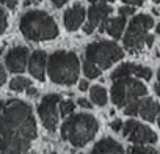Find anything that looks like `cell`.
<instances>
[{"label":"cell","instance_id":"1","mask_svg":"<svg viewBox=\"0 0 160 154\" xmlns=\"http://www.w3.org/2000/svg\"><path fill=\"white\" fill-rule=\"evenodd\" d=\"M36 135L32 107L19 99L5 104L0 115V154H32Z\"/></svg>","mask_w":160,"mask_h":154},{"label":"cell","instance_id":"2","mask_svg":"<svg viewBox=\"0 0 160 154\" xmlns=\"http://www.w3.org/2000/svg\"><path fill=\"white\" fill-rule=\"evenodd\" d=\"M19 28L22 35L30 41H46L58 36L57 22L50 14L41 10L27 11L19 22Z\"/></svg>","mask_w":160,"mask_h":154},{"label":"cell","instance_id":"3","mask_svg":"<svg viewBox=\"0 0 160 154\" xmlns=\"http://www.w3.org/2000/svg\"><path fill=\"white\" fill-rule=\"evenodd\" d=\"M98 129H99V124L93 115L77 113L63 123L61 137L63 140L69 141L72 146L82 148L94 138Z\"/></svg>","mask_w":160,"mask_h":154},{"label":"cell","instance_id":"4","mask_svg":"<svg viewBox=\"0 0 160 154\" xmlns=\"http://www.w3.org/2000/svg\"><path fill=\"white\" fill-rule=\"evenodd\" d=\"M78 58L74 52L58 50L49 57L47 74L50 80L58 85H72L78 79Z\"/></svg>","mask_w":160,"mask_h":154},{"label":"cell","instance_id":"5","mask_svg":"<svg viewBox=\"0 0 160 154\" xmlns=\"http://www.w3.org/2000/svg\"><path fill=\"white\" fill-rule=\"evenodd\" d=\"M124 57L122 49L113 41H99L93 43L85 50V58L101 69H108L115 61H119Z\"/></svg>","mask_w":160,"mask_h":154},{"label":"cell","instance_id":"6","mask_svg":"<svg viewBox=\"0 0 160 154\" xmlns=\"http://www.w3.org/2000/svg\"><path fill=\"white\" fill-rule=\"evenodd\" d=\"M146 93H148V90L140 80L132 79V75H127V77H121V79L113 80L112 101L116 107H124L130 101L138 99V98L144 96Z\"/></svg>","mask_w":160,"mask_h":154},{"label":"cell","instance_id":"7","mask_svg":"<svg viewBox=\"0 0 160 154\" xmlns=\"http://www.w3.org/2000/svg\"><path fill=\"white\" fill-rule=\"evenodd\" d=\"M154 27V19L148 14H138L135 16L130 24L129 28L124 35V47L129 52H138L143 49V46L146 44V38H148V32L149 28Z\"/></svg>","mask_w":160,"mask_h":154},{"label":"cell","instance_id":"8","mask_svg":"<svg viewBox=\"0 0 160 154\" xmlns=\"http://www.w3.org/2000/svg\"><path fill=\"white\" fill-rule=\"evenodd\" d=\"M61 101L60 95H46L38 105V113L41 116V121L44 127L49 132H55L58 124V113H57V104Z\"/></svg>","mask_w":160,"mask_h":154},{"label":"cell","instance_id":"9","mask_svg":"<svg viewBox=\"0 0 160 154\" xmlns=\"http://www.w3.org/2000/svg\"><path fill=\"white\" fill-rule=\"evenodd\" d=\"M112 13V7L107 3H94L88 10V24H85L83 32L93 33L94 28H99V32H107V22L108 16Z\"/></svg>","mask_w":160,"mask_h":154},{"label":"cell","instance_id":"10","mask_svg":"<svg viewBox=\"0 0 160 154\" xmlns=\"http://www.w3.org/2000/svg\"><path fill=\"white\" fill-rule=\"evenodd\" d=\"M122 134L135 145H141V143H155L157 141V135L154 131H151L148 126L135 121V120H129L127 123L122 124Z\"/></svg>","mask_w":160,"mask_h":154},{"label":"cell","instance_id":"11","mask_svg":"<svg viewBox=\"0 0 160 154\" xmlns=\"http://www.w3.org/2000/svg\"><path fill=\"white\" fill-rule=\"evenodd\" d=\"M27 60H28V49L18 46V47H13L7 54L5 63L11 72H24L27 66Z\"/></svg>","mask_w":160,"mask_h":154},{"label":"cell","instance_id":"12","mask_svg":"<svg viewBox=\"0 0 160 154\" xmlns=\"http://www.w3.org/2000/svg\"><path fill=\"white\" fill-rule=\"evenodd\" d=\"M46 61H47V54L42 50H36L32 54L30 60H28V71L30 74L38 80H44L46 75Z\"/></svg>","mask_w":160,"mask_h":154},{"label":"cell","instance_id":"13","mask_svg":"<svg viewBox=\"0 0 160 154\" xmlns=\"http://www.w3.org/2000/svg\"><path fill=\"white\" fill-rule=\"evenodd\" d=\"M83 21H85V8L80 3H75L72 8L64 11V25L69 32L77 30L83 24Z\"/></svg>","mask_w":160,"mask_h":154},{"label":"cell","instance_id":"14","mask_svg":"<svg viewBox=\"0 0 160 154\" xmlns=\"http://www.w3.org/2000/svg\"><path fill=\"white\" fill-rule=\"evenodd\" d=\"M90 154H124V152H122V146L116 140L107 137L98 141Z\"/></svg>","mask_w":160,"mask_h":154},{"label":"cell","instance_id":"15","mask_svg":"<svg viewBox=\"0 0 160 154\" xmlns=\"http://www.w3.org/2000/svg\"><path fill=\"white\" fill-rule=\"evenodd\" d=\"M158 112H160V105H158L154 99L146 98V99L141 101V105H140V115H141L143 120L152 123V121H155V116L158 115Z\"/></svg>","mask_w":160,"mask_h":154},{"label":"cell","instance_id":"16","mask_svg":"<svg viewBox=\"0 0 160 154\" xmlns=\"http://www.w3.org/2000/svg\"><path fill=\"white\" fill-rule=\"evenodd\" d=\"M124 27H126V16H121V14H119V18H113V19H110L107 22V32L115 39L121 38Z\"/></svg>","mask_w":160,"mask_h":154},{"label":"cell","instance_id":"17","mask_svg":"<svg viewBox=\"0 0 160 154\" xmlns=\"http://www.w3.org/2000/svg\"><path fill=\"white\" fill-rule=\"evenodd\" d=\"M90 95H91V101L94 104H98V105H105L107 104V91H105L104 87H98V85L91 87Z\"/></svg>","mask_w":160,"mask_h":154},{"label":"cell","instance_id":"18","mask_svg":"<svg viewBox=\"0 0 160 154\" xmlns=\"http://www.w3.org/2000/svg\"><path fill=\"white\" fill-rule=\"evenodd\" d=\"M133 68H135L133 63H126V64L119 66V68L112 74V80L121 79V77H127V75H133Z\"/></svg>","mask_w":160,"mask_h":154},{"label":"cell","instance_id":"19","mask_svg":"<svg viewBox=\"0 0 160 154\" xmlns=\"http://www.w3.org/2000/svg\"><path fill=\"white\" fill-rule=\"evenodd\" d=\"M30 85H32V82H30V79H27V77H14V79L10 82V88L13 91H24Z\"/></svg>","mask_w":160,"mask_h":154},{"label":"cell","instance_id":"20","mask_svg":"<svg viewBox=\"0 0 160 154\" xmlns=\"http://www.w3.org/2000/svg\"><path fill=\"white\" fill-rule=\"evenodd\" d=\"M83 72H85V75L88 77V79H94V77H99L101 75V69L94 63H91L88 60L83 63Z\"/></svg>","mask_w":160,"mask_h":154},{"label":"cell","instance_id":"21","mask_svg":"<svg viewBox=\"0 0 160 154\" xmlns=\"http://www.w3.org/2000/svg\"><path fill=\"white\" fill-rule=\"evenodd\" d=\"M140 105H141V99L140 98L138 99H133V101H130L129 104L124 105V113L126 115H130V116H135V115L140 113Z\"/></svg>","mask_w":160,"mask_h":154},{"label":"cell","instance_id":"22","mask_svg":"<svg viewBox=\"0 0 160 154\" xmlns=\"http://www.w3.org/2000/svg\"><path fill=\"white\" fill-rule=\"evenodd\" d=\"M133 74H135L137 77H140V79H146V80H149V79H151V75H152V71H151L149 68H146V66L135 64V68H133Z\"/></svg>","mask_w":160,"mask_h":154},{"label":"cell","instance_id":"23","mask_svg":"<svg viewBox=\"0 0 160 154\" xmlns=\"http://www.w3.org/2000/svg\"><path fill=\"white\" fill-rule=\"evenodd\" d=\"M129 154H157V152H155L154 148H148V146H140V145H137V146H132V148L129 149Z\"/></svg>","mask_w":160,"mask_h":154},{"label":"cell","instance_id":"24","mask_svg":"<svg viewBox=\"0 0 160 154\" xmlns=\"http://www.w3.org/2000/svg\"><path fill=\"white\" fill-rule=\"evenodd\" d=\"M74 107H75V105L72 104V101H64V102L60 101V113H61L63 116L72 113V112H74Z\"/></svg>","mask_w":160,"mask_h":154},{"label":"cell","instance_id":"25","mask_svg":"<svg viewBox=\"0 0 160 154\" xmlns=\"http://www.w3.org/2000/svg\"><path fill=\"white\" fill-rule=\"evenodd\" d=\"M7 25H8V21H7V13L0 8V35H2L5 30H7Z\"/></svg>","mask_w":160,"mask_h":154},{"label":"cell","instance_id":"26","mask_svg":"<svg viewBox=\"0 0 160 154\" xmlns=\"http://www.w3.org/2000/svg\"><path fill=\"white\" fill-rule=\"evenodd\" d=\"M135 13V8L133 7H121L119 8V14L121 16H132Z\"/></svg>","mask_w":160,"mask_h":154},{"label":"cell","instance_id":"27","mask_svg":"<svg viewBox=\"0 0 160 154\" xmlns=\"http://www.w3.org/2000/svg\"><path fill=\"white\" fill-rule=\"evenodd\" d=\"M0 3H3V5H7L8 8L14 10L16 5H18V0H0Z\"/></svg>","mask_w":160,"mask_h":154},{"label":"cell","instance_id":"28","mask_svg":"<svg viewBox=\"0 0 160 154\" xmlns=\"http://www.w3.org/2000/svg\"><path fill=\"white\" fill-rule=\"evenodd\" d=\"M77 104H78L80 107H85V109H91V107H93V104H90L85 98H80V99L77 101Z\"/></svg>","mask_w":160,"mask_h":154},{"label":"cell","instance_id":"29","mask_svg":"<svg viewBox=\"0 0 160 154\" xmlns=\"http://www.w3.org/2000/svg\"><path fill=\"white\" fill-rule=\"evenodd\" d=\"M110 127H112L115 132H118V131H121V129H122V121H121V120H116V121H113V123H112V126H110Z\"/></svg>","mask_w":160,"mask_h":154},{"label":"cell","instance_id":"30","mask_svg":"<svg viewBox=\"0 0 160 154\" xmlns=\"http://www.w3.org/2000/svg\"><path fill=\"white\" fill-rule=\"evenodd\" d=\"M5 82H7V72H5L3 66L0 64V87H2V85H3Z\"/></svg>","mask_w":160,"mask_h":154},{"label":"cell","instance_id":"31","mask_svg":"<svg viewBox=\"0 0 160 154\" xmlns=\"http://www.w3.org/2000/svg\"><path fill=\"white\" fill-rule=\"evenodd\" d=\"M124 3H129V5H133V7H138V5H143L144 0H122Z\"/></svg>","mask_w":160,"mask_h":154},{"label":"cell","instance_id":"32","mask_svg":"<svg viewBox=\"0 0 160 154\" xmlns=\"http://www.w3.org/2000/svg\"><path fill=\"white\" fill-rule=\"evenodd\" d=\"M78 88L82 90V91H85V90H88V82L83 79V80H80V84H78Z\"/></svg>","mask_w":160,"mask_h":154},{"label":"cell","instance_id":"33","mask_svg":"<svg viewBox=\"0 0 160 154\" xmlns=\"http://www.w3.org/2000/svg\"><path fill=\"white\" fill-rule=\"evenodd\" d=\"M66 2H69V0H52V3H53L55 7H58V8H60V7H63Z\"/></svg>","mask_w":160,"mask_h":154},{"label":"cell","instance_id":"34","mask_svg":"<svg viewBox=\"0 0 160 154\" xmlns=\"http://www.w3.org/2000/svg\"><path fill=\"white\" fill-rule=\"evenodd\" d=\"M27 90H28V91H27V95H28V96H36V95H38V90H36V88H33L32 85H30Z\"/></svg>","mask_w":160,"mask_h":154},{"label":"cell","instance_id":"35","mask_svg":"<svg viewBox=\"0 0 160 154\" xmlns=\"http://www.w3.org/2000/svg\"><path fill=\"white\" fill-rule=\"evenodd\" d=\"M152 41H154V36H152V35H148V38H146V44H148V47L152 46Z\"/></svg>","mask_w":160,"mask_h":154},{"label":"cell","instance_id":"36","mask_svg":"<svg viewBox=\"0 0 160 154\" xmlns=\"http://www.w3.org/2000/svg\"><path fill=\"white\" fill-rule=\"evenodd\" d=\"M154 91H155L157 96H160V82H157V84L154 85Z\"/></svg>","mask_w":160,"mask_h":154},{"label":"cell","instance_id":"37","mask_svg":"<svg viewBox=\"0 0 160 154\" xmlns=\"http://www.w3.org/2000/svg\"><path fill=\"white\" fill-rule=\"evenodd\" d=\"M91 3H105V2H113V0H90Z\"/></svg>","mask_w":160,"mask_h":154},{"label":"cell","instance_id":"38","mask_svg":"<svg viewBox=\"0 0 160 154\" xmlns=\"http://www.w3.org/2000/svg\"><path fill=\"white\" fill-rule=\"evenodd\" d=\"M3 107H5L3 101H0V115H2V110H3Z\"/></svg>","mask_w":160,"mask_h":154},{"label":"cell","instance_id":"39","mask_svg":"<svg viewBox=\"0 0 160 154\" xmlns=\"http://www.w3.org/2000/svg\"><path fill=\"white\" fill-rule=\"evenodd\" d=\"M155 32H157V33H160V24L157 25V28H155Z\"/></svg>","mask_w":160,"mask_h":154},{"label":"cell","instance_id":"40","mask_svg":"<svg viewBox=\"0 0 160 154\" xmlns=\"http://www.w3.org/2000/svg\"><path fill=\"white\" fill-rule=\"evenodd\" d=\"M157 77H158V82H160V69H158V72H157Z\"/></svg>","mask_w":160,"mask_h":154},{"label":"cell","instance_id":"41","mask_svg":"<svg viewBox=\"0 0 160 154\" xmlns=\"http://www.w3.org/2000/svg\"><path fill=\"white\" fill-rule=\"evenodd\" d=\"M157 124H158V127H160V118H158V120H157Z\"/></svg>","mask_w":160,"mask_h":154},{"label":"cell","instance_id":"42","mask_svg":"<svg viewBox=\"0 0 160 154\" xmlns=\"http://www.w3.org/2000/svg\"><path fill=\"white\" fill-rule=\"evenodd\" d=\"M2 52H3V49H2V47H0V55H2Z\"/></svg>","mask_w":160,"mask_h":154},{"label":"cell","instance_id":"43","mask_svg":"<svg viewBox=\"0 0 160 154\" xmlns=\"http://www.w3.org/2000/svg\"><path fill=\"white\" fill-rule=\"evenodd\" d=\"M154 2H155V3H160V0H154Z\"/></svg>","mask_w":160,"mask_h":154},{"label":"cell","instance_id":"44","mask_svg":"<svg viewBox=\"0 0 160 154\" xmlns=\"http://www.w3.org/2000/svg\"><path fill=\"white\" fill-rule=\"evenodd\" d=\"M38 2H41V0H38Z\"/></svg>","mask_w":160,"mask_h":154}]
</instances>
